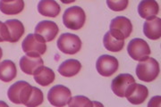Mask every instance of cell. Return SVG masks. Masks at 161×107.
Returning a JSON list of instances; mask_svg holds the SVG:
<instances>
[{
  "instance_id": "obj_12",
  "label": "cell",
  "mask_w": 161,
  "mask_h": 107,
  "mask_svg": "<svg viewBox=\"0 0 161 107\" xmlns=\"http://www.w3.org/2000/svg\"><path fill=\"white\" fill-rule=\"evenodd\" d=\"M44 64L40 56L38 55H26L20 59V68L25 74L33 75L36 70Z\"/></svg>"
},
{
  "instance_id": "obj_22",
  "label": "cell",
  "mask_w": 161,
  "mask_h": 107,
  "mask_svg": "<svg viewBox=\"0 0 161 107\" xmlns=\"http://www.w3.org/2000/svg\"><path fill=\"white\" fill-rule=\"evenodd\" d=\"M103 45L105 48L110 52H119L125 46V40L115 39L110 34L109 31H108L103 38Z\"/></svg>"
},
{
  "instance_id": "obj_1",
  "label": "cell",
  "mask_w": 161,
  "mask_h": 107,
  "mask_svg": "<svg viewBox=\"0 0 161 107\" xmlns=\"http://www.w3.org/2000/svg\"><path fill=\"white\" fill-rule=\"evenodd\" d=\"M135 72L138 79L142 81H153L158 78L159 74V64L156 59L152 57H148L145 60L140 61L136 66Z\"/></svg>"
},
{
  "instance_id": "obj_6",
  "label": "cell",
  "mask_w": 161,
  "mask_h": 107,
  "mask_svg": "<svg viewBox=\"0 0 161 107\" xmlns=\"http://www.w3.org/2000/svg\"><path fill=\"white\" fill-rule=\"evenodd\" d=\"M72 93L68 88L63 85H57L50 88L47 94V100L52 105L62 107L68 104Z\"/></svg>"
},
{
  "instance_id": "obj_14",
  "label": "cell",
  "mask_w": 161,
  "mask_h": 107,
  "mask_svg": "<svg viewBox=\"0 0 161 107\" xmlns=\"http://www.w3.org/2000/svg\"><path fill=\"white\" fill-rule=\"evenodd\" d=\"M144 35L151 40H157L161 37L160 18L153 17L148 19L143 24Z\"/></svg>"
},
{
  "instance_id": "obj_4",
  "label": "cell",
  "mask_w": 161,
  "mask_h": 107,
  "mask_svg": "<svg viewBox=\"0 0 161 107\" xmlns=\"http://www.w3.org/2000/svg\"><path fill=\"white\" fill-rule=\"evenodd\" d=\"M23 51L26 55H44L47 51L45 40L39 34H29L22 43Z\"/></svg>"
},
{
  "instance_id": "obj_19",
  "label": "cell",
  "mask_w": 161,
  "mask_h": 107,
  "mask_svg": "<svg viewBox=\"0 0 161 107\" xmlns=\"http://www.w3.org/2000/svg\"><path fill=\"white\" fill-rule=\"evenodd\" d=\"M81 69L80 62L76 59H68L60 64L58 67V72L64 77L71 78L79 73Z\"/></svg>"
},
{
  "instance_id": "obj_25",
  "label": "cell",
  "mask_w": 161,
  "mask_h": 107,
  "mask_svg": "<svg viewBox=\"0 0 161 107\" xmlns=\"http://www.w3.org/2000/svg\"><path fill=\"white\" fill-rule=\"evenodd\" d=\"M129 4V0H107V5L110 10L115 12H121L125 10Z\"/></svg>"
},
{
  "instance_id": "obj_17",
  "label": "cell",
  "mask_w": 161,
  "mask_h": 107,
  "mask_svg": "<svg viewBox=\"0 0 161 107\" xmlns=\"http://www.w3.org/2000/svg\"><path fill=\"white\" fill-rule=\"evenodd\" d=\"M33 75H34L35 81L42 87H47L53 83L56 77L53 70L44 65L38 68Z\"/></svg>"
},
{
  "instance_id": "obj_21",
  "label": "cell",
  "mask_w": 161,
  "mask_h": 107,
  "mask_svg": "<svg viewBox=\"0 0 161 107\" xmlns=\"http://www.w3.org/2000/svg\"><path fill=\"white\" fill-rule=\"evenodd\" d=\"M27 84H28V82L20 80V81H17L14 84L12 85L9 88V89L7 91V96L12 103L16 104H21V97L23 95V89Z\"/></svg>"
},
{
  "instance_id": "obj_9",
  "label": "cell",
  "mask_w": 161,
  "mask_h": 107,
  "mask_svg": "<svg viewBox=\"0 0 161 107\" xmlns=\"http://www.w3.org/2000/svg\"><path fill=\"white\" fill-rule=\"evenodd\" d=\"M148 96L149 90L147 87L134 82L128 88L125 97L132 104H141L147 99Z\"/></svg>"
},
{
  "instance_id": "obj_5",
  "label": "cell",
  "mask_w": 161,
  "mask_h": 107,
  "mask_svg": "<svg viewBox=\"0 0 161 107\" xmlns=\"http://www.w3.org/2000/svg\"><path fill=\"white\" fill-rule=\"evenodd\" d=\"M58 47L66 55H75L81 48L80 39L75 34L64 33L58 40Z\"/></svg>"
},
{
  "instance_id": "obj_11",
  "label": "cell",
  "mask_w": 161,
  "mask_h": 107,
  "mask_svg": "<svg viewBox=\"0 0 161 107\" xmlns=\"http://www.w3.org/2000/svg\"><path fill=\"white\" fill-rule=\"evenodd\" d=\"M59 29L58 24L51 21H42L37 24L35 33L40 35L46 42H50L58 36Z\"/></svg>"
},
{
  "instance_id": "obj_15",
  "label": "cell",
  "mask_w": 161,
  "mask_h": 107,
  "mask_svg": "<svg viewBox=\"0 0 161 107\" xmlns=\"http://www.w3.org/2000/svg\"><path fill=\"white\" fill-rule=\"evenodd\" d=\"M159 12V6L156 0H142L138 6V13L143 19L155 17Z\"/></svg>"
},
{
  "instance_id": "obj_28",
  "label": "cell",
  "mask_w": 161,
  "mask_h": 107,
  "mask_svg": "<svg viewBox=\"0 0 161 107\" xmlns=\"http://www.w3.org/2000/svg\"><path fill=\"white\" fill-rule=\"evenodd\" d=\"M3 56V51L1 49V47H0V60H1V58Z\"/></svg>"
},
{
  "instance_id": "obj_7",
  "label": "cell",
  "mask_w": 161,
  "mask_h": 107,
  "mask_svg": "<svg viewBox=\"0 0 161 107\" xmlns=\"http://www.w3.org/2000/svg\"><path fill=\"white\" fill-rule=\"evenodd\" d=\"M127 52L133 60L140 62L149 57L150 55V47L145 40L137 38L129 42Z\"/></svg>"
},
{
  "instance_id": "obj_16",
  "label": "cell",
  "mask_w": 161,
  "mask_h": 107,
  "mask_svg": "<svg viewBox=\"0 0 161 107\" xmlns=\"http://www.w3.org/2000/svg\"><path fill=\"white\" fill-rule=\"evenodd\" d=\"M38 12L47 17H57L61 12V7L55 0H40L38 4Z\"/></svg>"
},
{
  "instance_id": "obj_24",
  "label": "cell",
  "mask_w": 161,
  "mask_h": 107,
  "mask_svg": "<svg viewBox=\"0 0 161 107\" xmlns=\"http://www.w3.org/2000/svg\"><path fill=\"white\" fill-rule=\"evenodd\" d=\"M68 105L70 107L74 106H81V107H91L94 105V104L92 103L88 97L83 96H76L75 97H71Z\"/></svg>"
},
{
  "instance_id": "obj_18",
  "label": "cell",
  "mask_w": 161,
  "mask_h": 107,
  "mask_svg": "<svg viewBox=\"0 0 161 107\" xmlns=\"http://www.w3.org/2000/svg\"><path fill=\"white\" fill-rule=\"evenodd\" d=\"M24 8L23 0H0V11L6 15H15Z\"/></svg>"
},
{
  "instance_id": "obj_3",
  "label": "cell",
  "mask_w": 161,
  "mask_h": 107,
  "mask_svg": "<svg viewBox=\"0 0 161 107\" xmlns=\"http://www.w3.org/2000/svg\"><path fill=\"white\" fill-rule=\"evenodd\" d=\"M109 29L110 34L113 37L117 40H125L132 33V24L126 17L117 16L111 21Z\"/></svg>"
},
{
  "instance_id": "obj_26",
  "label": "cell",
  "mask_w": 161,
  "mask_h": 107,
  "mask_svg": "<svg viewBox=\"0 0 161 107\" xmlns=\"http://www.w3.org/2000/svg\"><path fill=\"white\" fill-rule=\"evenodd\" d=\"M7 40V32L5 23L0 22V42H4Z\"/></svg>"
},
{
  "instance_id": "obj_20",
  "label": "cell",
  "mask_w": 161,
  "mask_h": 107,
  "mask_svg": "<svg viewBox=\"0 0 161 107\" xmlns=\"http://www.w3.org/2000/svg\"><path fill=\"white\" fill-rule=\"evenodd\" d=\"M17 75V70L14 62L11 60H5L0 62V80L10 82Z\"/></svg>"
},
{
  "instance_id": "obj_23",
  "label": "cell",
  "mask_w": 161,
  "mask_h": 107,
  "mask_svg": "<svg viewBox=\"0 0 161 107\" xmlns=\"http://www.w3.org/2000/svg\"><path fill=\"white\" fill-rule=\"evenodd\" d=\"M44 101V96L42 91L38 88H32V92L31 95L30 96V99L28 103L26 104V106L28 107H34L40 105Z\"/></svg>"
},
{
  "instance_id": "obj_2",
  "label": "cell",
  "mask_w": 161,
  "mask_h": 107,
  "mask_svg": "<svg viewBox=\"0 0 161 107\" xmlns=\"http://www.w3.org/2000/svg\"><path fill=\"white\" fill-rule=\"evenodd\" d=\"M86 22V14L84 10L80 6H72L67 8L63 14V23L69 29H80Z\"/></svg>"
},
{
  "instance_id": "obj_29",
  "label": "cell",
  "mask_w": 161,
  "mask_h": 107,
  "mask_svg": "<svg viewBox=\"0 0 161 107\" xmlns=\"http://www.w3.org/2000/svg\"><path fill=\"white\" fill-rule=\"evenodd\" d=\"M108 1H111V0H108Z\"/></svg>"
},
{
  "instance_id": "obj_10",
  "label": "cell",
  "mask_w": 161,
  "mask_h": 107,
  "mask_svg": "<svg viewBox=\"0 0 161 107\" xmlns=\"http://www.w3.org/2000/svg\"><path fill=\"white\" fill-rule=\"evenodd\" d=\"M135 82V79L131 74L123 73L119 74L117 77L112 80L111 88L112 91L119 97H125V92L128 88Z\"/></svg>"
},
{
  "instance_id": "obj_8",
  "label": "cell",
  "mask_w": 161,
  "mask_h": 107,
  "mask_svg": "<svg viewBox=\"0 0 161 107\" xmlns=\"http://www.w3.org/2000/svg\"><path fill=\"white\" fill-rule=\"evenodd\" d=\"M119 67L118 60L115 56L103 55L98 57L96 62V69L98 72L103 77H110L116 72Z\"/></svg>"
},
{
  "instance_id": "obj_27",
  "label": "cell",
  "mask_w": 161,
  "mask_h": 107,
  "mask_svg": "<svg viewBox=\"0 0 161 107\" xmlns=\"http://www.w3.org/2000/svg\"><path fill=\"white\" fill-rule=\"evenodd\" d=\"M63 4H71L73 2H75L76 0H60Z\"/></svg>"
},
{
  "instance_id": "obj_13",
  "label": "cell",
  "mask_w": 161,
  "mask_h": 107,
  "mask_svg": "<svg viewBox=\"0 0 161 107\" xmlns=\"http://www.w3.org/2000/svg\"><path fill=\"white\" fill-rule=\"evenodd\" d=\"M6 26V32H7V40L6 41L11 43H16L24 34V26L16 19L7 20L5 23Z\"/></svg>"
}]
</instances>
